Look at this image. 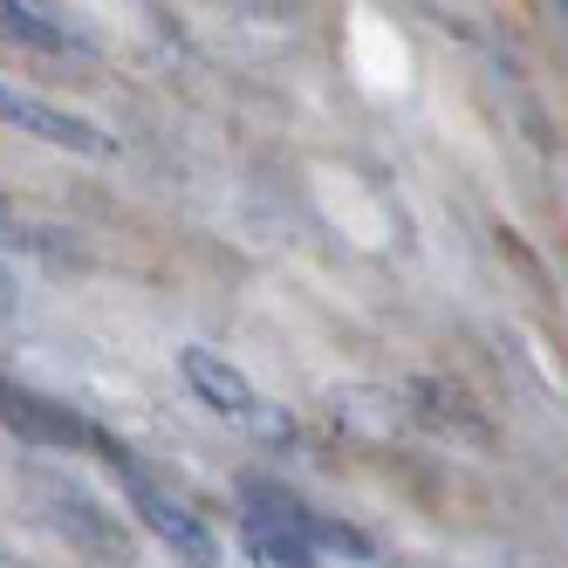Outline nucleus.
I'll use <instances>...</instances> for the list:
<instances>
[{
    "label": "nucleus",
    "mask_w": 568,
    "mask_h": 568,
    "mask_svg": "<svg viewBox=\"0 0 568 568\" xmlns=\"http://www.w3.org/2000/svg\"><path fill=\"white\" fill-rule=\"evenodd\" d=\"M0 404H8V432H21L28 445H62V453H69V445H97V453H110V438L97 425H83L69 404H49L34 390H14V384H8Z\"/></svg>",
    "instance_id": "obj_3"
},
{
    "label": "nucleus",
    "mask_w": 568,
    "mask_h": 568,
    "mask_svg": "<svg viewBox=\"0 0 568 568\" xmlns=\"http://www.w3.org/2000/svg\"><path fill=\"white\" fill-rule=\"evenodd\" d=\"M0 14H8V34H14V42H28V49H49V55L83 49V34H75L55 8H42V0H0Z\"/></svg>",
    "instance_id": "obj_7"
},
{
    "label": "nucleus",
    "mask_w": 568,
    "mask_h": 568,
    "mask_svg": "<svg viewBox=\"0 0 568 568\" xmlns=\"http://www.w3.org/2000/svg\"><path fill=\"white\" fill-rule=\"evenodd\" d=\"M116 473H124V494H131V507H138V520L151 527V535L158 541H165L185 568H220V541L206 535V520H199L179 494H172V486H158L138 459H124V466H116Z\"/></svg>",
    "instance_id": "obj_1"
},
{
    "label": "nucleus",
    "mask_w": 568,
    "mask_h": 568,
    "mask_svg": "<svg viewBox=\"0 0 568 568\" xmlns=\"http://www.w3.org/2000/svg\"><path fill=\"white\" fill-rule=\"evenodd\" d=\"M179 371H185L192 397L206 404V412H220V418H247V425H261L267 438H288V425L261 412V397H254L247 371H233L220 349H199V343H192V349H179Z\"/></svg>",
    "instance_id": "obj_2"
},
{
    "label": "nucleus",
    "mask_w": 568,
    "mask_h": 568,
    "mask_svg": "<svg viewBox=\"0 0 568 568\" xmlns=\"http://www.w3.org/2000/svg\"><path fill=\"white\" fill-rule=\"evenodd\" d=\"M42 494L62 507V514H55V527H62V535H69L75 548H83V555H103V561L124 555V527H116L110 514H97L83 494H62V486H42Z\"/></svg>",
    "instance_id": "obj_6"
},
{
    "label": "nucleus",
    "mask_w": 568,
    "mask_h": 568,
    "mask_svg": "<svg viewBox=\"0 0 568 568\" xmlns=\"http://www.w3.org/2000/svg\"><path fill=\"white\" fill-rule=\"evenodd\" d=\"M0 116H8L14 131H34L42 144H62V151H83V158H110L116 144L97 131V124H83V116H62V110H49V103H34V97H14L8 90V103H0Z\"/></svg>",
    "instance_id": "obj_4"
},
{
    "label": "nucleus",
    "mask_w": 568,
    "mask_h": 568,
    "mask_svg": "<svg viewBox=\"0 0 568 568\" xmlns=\"http://www.w3.org/2000/svg\"><path fill=\"white\" fill-rule=\"evenodd\" d=\"M0 568H28V561H0Z\"/></svg>",
    "instance_id": "obj_8"
},
{
    "label": "nucleus",
    "mask_w": 568,
    "mask_h": 568,
    "mask_svg": "<svg viewBox=\"0 0 568 568\" xmlns=\"http://www.w3.org/2000/svg\"><path fill=\"white\" fill-rule=\"evenodd\" d=\"M247 548L267 561V568H315V535L308 520H281V514H254L247 507Z\"/></svg>",
    "instance_id": "obj_5"
}]
</instances>
